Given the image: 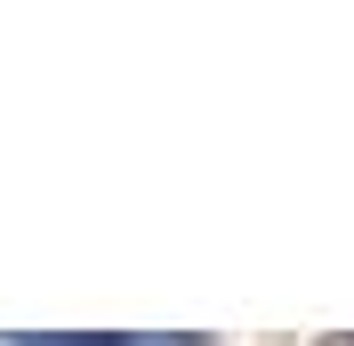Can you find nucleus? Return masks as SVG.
<instances>
[{"label":"nucleus","mask_w":354,"mask_h":346,"mask_svg":"<svg viewBox=\"0 0 354 346\" xmlns=\"http://www.w3.org/2000/svg\"><path fill=\"white\" fill-rule=\"evenodd\" d=\"M24 346H194L169 330H88V338H24Z\"/></svg>","instance_id":"1"}]
</instances>
